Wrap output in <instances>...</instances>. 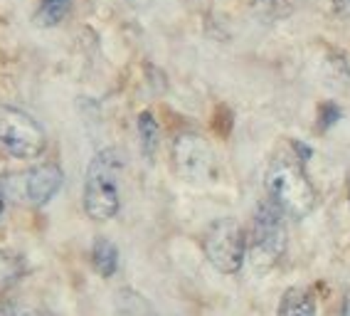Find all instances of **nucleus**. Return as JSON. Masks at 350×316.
I'll return each instance as SVG.
<instances>
[{"mask_svg":"<svg viewBox=\"0 0 350 316\" xmlns=\"http://www.w3.org/2000/svg\"><path fill=\"white\" fill-rule=\"evenodd\" d=\"M264 188H267V198L276 208L294 220L311 215L319 200L316 188L304 171V161H299L296 156L274 158L264 176Z\"/></svg>","mask_w":350,"mask_h":316,"instance_id":"f257e3e1","label":"nucleus"},{"mask_svg":"<svg viewBox=\"0 0 350 316\" xmlns=\"http://www.w3.org/2000/svg\"><path fill=\"white\" fill-rule=\"evenodd\" d=\"M121 168H124V158L116 148H101L89 161L81 202H84V213L94 222H109L119 215Z\"/></svg>","mask_w":350,"mask_h":316,"instance_id":"f03ea898","label":"nucleus"},{"mask_svg":"<svg viewBox=\"0 0 350 316\" xmlns=\"http://www.w3.org/2000/svg\"><path fill=\"white\" fill-rule=\"evenodd\" d=\"M286 252V215L269 198H264L254 210L252 235L247 240V257L252 267L267 272Z\"/></svg>","mask_w":350,"mask_h":316,"instance_id":"7ed1b4c3","label":"nucleus"},{"mask_svg":"<svg viewBox=\"0 0 350 316\" xmlns=\"http://www.w3.org/2000/svg\"><path fill=\"white\" fill-rule=\"evenodd\" d=\"M0 146L13 158L32 161L47 148L44 129L25 109L13 104H0Z\"/></svg>","mask_w":350,"mask_h":316,"instance_id":"20e7f679","label":"nucleus"},{"mask_svg":"<svg viewBox=\"0 0 350 316\" xmlns=\"http://www.w3.org/2000/svg\"><path fill=\"white\" fill-rule=\"evenodd\" d=\"M207 262L222 274H237L247 259V235L239 220L219 218L210 222L202 237Z\"/></svg>","mask_w":350,"mask_h":316,"instance_id":"39448f33","label":"nucleus"},{"mask_svg":"<svg viewBox=\"0 0 350 316\" xmlns=\"http://www.w3.org/2000/svg\"><path fill=\"white\" fill-rule=\"evenodd\" d=\"M173 163L180 178H185L190 183H202L213 176V148L202 136L185 131L173 141Z\"/></svg>","mask_w":350,"mask_h":316,"instance_id":"423d86ee","label":"nucleus"},{"mask_svg":"<svg viewBox=\"0 0 350 316\" xmlns=\"http://www.w3.org/2000/svg\"><path fill=\"white\" fill-rule=\"evenodd\" d=\"M64 173L57 163H40L23 176V193L32 205H47L62 190Z\"/></svg>","mask_w":350,"mask_h":316,"instance_id":"0eeeda50","label":"nucleus"},{"mask_svg":"<svg viewBox=\"0 0 350 316\" xmlns=\"http://www.w3.org/2000/svg\"><path fill=\"white\" fill-rule=\"evenodd\" d=\"M276 316H316V297L306 287H288L279 299Z\"/></svg>","mask_w":350,"mask_h":316,"instance_id":"6e6552de","label":"nucleus"},{"mask_svg":"<svg viewBox=\"0 0 350 316\" xmlns=\"http://www.w3.org/2000/svg\"><path fill=\"white\" fill-rule=\"evenodd\" d=\"M92 265H94L96 274H101L104 279L113 277L119 269V250L111 240L107 237H96L94 247H92Z\"/></svg>","mask_w":350,"mask_h":316,"instance_id":"1a4fd4ad","label":"nucleus"},{"mask_svg":"<svg viewBox=\"0 0 350 316\" xmlns=\"http://www.w3.org/2000/svg\"><path fill=\"white\" fill-rule=\"evenodd\" d=\"M138 129V141H141V151H144L146 161H153L158 151V144H161V127H158L156 116L150 111H141L136 121Z\"/></svg>","mask_w":350,"mask_h":316,"instance_id":"9d476101","label":"nucleus"},{"mask_svg":"<svg viewBox=\"0 0 350 316\" xmlns=\"http://www.w3.org/2000/svg\"><path fill=\"white\" fill-rule=\"evenodd\" d=\"M20 277H23V259L8 250H0V294L13 289Z\"/></svg>","mask_w":350,"mask_h":316,"instance_id":"9b49d317","label":"nucleus"},{"mask_svg":"<svg viewBox=\"0 0 350 316\" xmlns=\"http://www.w3.org/2000/svg\"><path fill=\"white\" fill-rule=\"evenodd\" d=\"M69 5H72V0H40L35 23H38V25H42V27L59 25V23L67 18Z\"/></svg>","mask_w":350,"mask_h":316,"instance_id":"f8f14e48","label":"nucleus"},{"mask_svg":"<svg viewBox=\"0 0 350 316\" xmlns=\"http://www.w3.org/2000/svg\"><path fill=\"white\" fill-rule=\"evenodd\" d=\"M325 82L331 84L333 89H343L350 82V72H348V62L343 57L333 55L328 62H325Z\"/></svg>","mask_w":350,"mask_h":316,"instance_id":"ddd939ff","label":"nucleus"},{"mask_svg":"<svg viewBox=\"0 0 350 316\" xmlns=\"http://www.w3.org/2000/svg\"><path fill=\"white\" fill-rule=\"evenodd\" d=\"M0 316H55L47 309L27 306V304H0Z\"/></svg>","mask_w":350,"mask_h":316,"instance_id":"4468645a","label":"nucleus"},{"mask_svg":"<svg viewBox=\"0 0 350 316\" xmlns=\"http://www.w3.org/2000/svg\"><path fill=\"white\" fill-rule=\"evenodd\" d=\"M340 116H343V111H340V107H338V104H333V101L323 104V107H321V119H319L321 131H323V129H331L333 124L340 119Z\"/></svg>","mask_w":350,"mask_h":316,"instance_id":"2eb2a0df","label":"nucleus"},{"mask_svg":"<svg viewBox=\"0 0 350 316\" xmlns=\"http://www.w3.org/2000/svg\"><path fill=\"white\" fill-rule=\"evenodd\" d=\"M333 8L340 18H350V0H333Z\"/></svg>","mask_w":350,"mask_h":316,"instance_id":"dca6fc26","label":"nucleus"},{"mask_svg":"<svg viewBox=\"0 0 350 316\" xmlns=\"http://www.w3.org/2000/svg\"><path fill=\"white\" fill-rule=\"evenodd\" d=\"M343 316H350V291L345 294V302H343Z\"/></svg>","mask_w":350,"mask_h":316,"instance_id":"f3484780","label":"nucleus"},{"mask_svg":"<svg viewBox=\"0 0 350 316\" xmlns=\"http://www.w3.org/2000/svg\"><path fill=\"white\" fill-rule=\"evenodd\" d=\"M3 213H5V200H3V196H0V218H3Z\"/></svg>","mask_w":350,"mask_h":316,"instance_id":"a211bd4d","label":"nucleus"}]
</instances>
